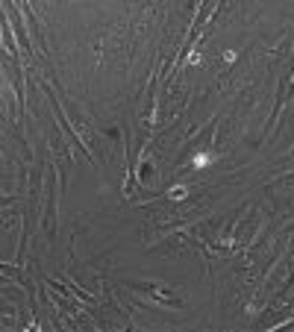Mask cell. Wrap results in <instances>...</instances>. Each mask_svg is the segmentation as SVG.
Segmentation results:
<instances>
[{
  "instance_id": "cell-1",
  "label": "cell",
  "mask_w": 294,
  "mask_h": 332,
  "mask_svg": "<svg viewBox=\"0 0 294 332\" xmlns=\"http://www.w3.org/2000/svg\"><path fill=\"white\" fill-rule=\"evenodd\" d=\"M212 159H215L212 153H197L195 159H192V165H195V167H206V165H212Z\"/></svg>"
},
{
  "instance_id": "cell-2",
  "label": "cell",
  "mask_w": 294,
  "mask_h": 332,
  "mask_svg": "<svg viewBox=\"0 0 294 332\" xmlns=\"http://www.w3.org/2000/svg\"><path fill=\"white\" fill-rule=\"evenodd\" d=\"M171 197H174V200L186 197V188H183V185H177V188H171Z\"/></svg>"
}]
</instances>
